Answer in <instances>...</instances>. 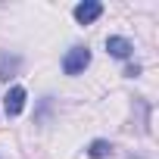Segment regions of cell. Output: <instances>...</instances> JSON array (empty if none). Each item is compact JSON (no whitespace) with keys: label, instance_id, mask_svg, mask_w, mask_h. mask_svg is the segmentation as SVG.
I'll list each match as a JSON object with an SVG mask.
<instances>
[{"label":"cell","instance_id":"5","mask_svg":"<svg viewBox=\"0 0 159 159\" xmlns=\"http://www.w3.org/2000/svg\"><path fill=\"white\" fill-rule=\"evenodd\" d=\"M84 153H88L91 159H109V156H112V143L97 137V140H91V143H88V150H84Z\"/></svg>","mask_w":159,"mask_h":159},{"label":"cell","instance_id":"4","mask_svg":"<svg viewBox=\"0 0 159 159\" xmlns=\"http://www.w3.org/2000/svg\"><path fill=\"white\" fill-rule=\"evenodd\" d=\"M106 53H109V56H116V59H131V53H134V44H131L128 38L109 34V38H106Z\"/></svg>","mask_w":159,"mask_h":159},{"label":"cell","instance_id":"1","mask_svg":"<svg viewBox=\"0 0 159 159\" xmlns=\"http://www.w3.org/2000/svg\"><path fill=\"white\" fill-rule=\"evenodd\" d=\"M88 66H91V50L88 47H72L62 56V72L66 75H81Z\"/></svg>","mask_w":159,"mask_h":159},{"label":"cell","instance_id":"6","mask_svg":"<svg viewBox=\"0 0 159 159\" xmlns=\"http://www.w3.org/2000/svg\"><path fill=\"white\" fill-rule=\"evenodd\" d=\"M16 69H19V56H10V53H0V78H7L10 75H16Z\"/></svg>","mask_w":159,"mask_h":159},{"label":"cell","instance_id":"3","mask_svg":"<svg viewBox=\"0 0 159 159\" xmlns=\"http://www.w3.org/2000/svg\"><path fill=\"white\" fill-rule=\"evenodd\" d=\"M25 100H28L25 88H22V84H13V88L7 91V97H3V109H7V116H10V119L22 116V109H25Z\"/></svg>","mask_w":159,"mask_h":159},{"label":"cell","instance_id":"2","mask_svg":"<svg viewBox=\"0 0 159 159\" xmlns=\"http://www.w3.org/2000/svg\"><path fill=\"white\" fill-rule=\"evenodd\" d=\"M72 16H75L78 25H91V22H97L103 16V3L100 0H81V3L72 10Z\"/></svg>","mask_w":159,"mask_h":159}]
</instances>
